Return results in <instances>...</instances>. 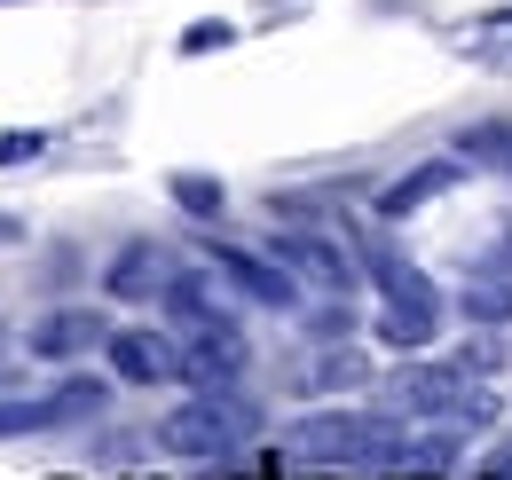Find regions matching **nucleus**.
Masks as SVG:
<instances>
[{"instance_id": "obj_16", "label": "nucleus", "mask_w": 512, "mask_h": 480, "mask_svg": "<svg viewBox=\"0 0 512 480\" xmlns=\"http://www.w3.org/2000/svg\"><path fill=\"white\" fill-rule=\"evenodd\" d=\"M355 370H363L355 355H323V370H316V378H323V386H339V378H355Z\"/></svg>"}, {"instance_id": "obj_2", "label": "nucleus", "mask_w": 512, "mask_h": 480, "mask_svg": "<svg viewBox=\"0 0 512 480\" xmlns=\"http://www.w3.org/2000/svg\"><path fill=\"white\" fill-rule=\"evenodd\" d=\"M245 433H253V410H245V402H221V394H213V402H182L174 418L158 425V441H166L174 457H221V449H237Z\"/></svg>"}, {"instance_id": "obj_11", "label": "nucleus", "mask_w": 512, "mask_h": 480, "mask_svg": "<svg viewBox=\"0 0 512 480\" xmlns=\"http://www.w3.org/2000/svg\"><path fill=\"white\" fill-rule=\"evenodd\" d=\"M457 150H465L473 166H505V174H512V126H473Z\"/></svg>"}, {"instance_id": "obj_15", "label": "nucleus", "mask_w": 512, "mask_h": 480, "mask_svg": "<svg viewBox=\"0 0 512 480\" xmlns=\"http://www.w3.org/2000/svg\"><path fill=\"white\" fill-rule=\"evenodd\" d=\"M40 150H48L40 134H8V142H0V166H24V158H40Z\"/></svg>"}, {"instance_id": "obj_13", "label": "nucleus", "mask_w": 512, "mask_h": 480, "mask_svg": "<svg viewBox=\"0 0 512 480\" xmlns=\"http://www.w3.org/2000/svg\"><path fill=\"white\" fill-rule=\"evenodd\" d=\"M465 307H473L481 323H512V292H505V284H481V292H473Z\"/></svg>"}, {"instance_id": "obj_17", "label": "nucleus", "mask_w": 512, "mask_h": 480, "mask_svg": "<svg viewBox=\"0 0 512 480\" xmlns=\"http://www.w3.org/2000/svg\"><path fill=\"white\" fill-rule=\"evenodd\" d=\"M0 244H16V221H8V213H0Z\"/></svg>"}, {"instance_id": "obj_5", "label": "nucleus", "mask_w": 512, "mask_h": 480, "mask_svg": "<svg viewBox=\"0 0 512 480\" xmlns=\"http://www.w3.org/2000/svg\"><path fill=\"white\" fill-rule=\"evenodd\" d=\"M103 284H111V300H150V292L182 300V292H190V276H182L158 244H127V252L111 260V276H103Z\"/></svg>"}, {"instance_id": "obj_4", "label": "nucleus", "mask_w": 512, "mask_h": 480, "mask_svg": "<svg viewBox=\"0 0 512 480\" xmlns=\"http://www.w3.org/2000/svg\"><path fill=\"white\" fill-rule=\"evenodd\" d=\"M268 252H276L292 276L323 284V292H347V284H355V260H347L331 237H316V229H284V237H268Z\"/></svg>"}, {"instance_id": "obj_3", "label": "nucleus", "mask_w": 512, "mask_h": 480, "mask_svg": "<svg viewBox=\"0 0 512 480\" xmlns=\"http://www.w3.org/2000/svg\"><path fill=\"white\" fill-rule=\"evenodd\" d=\"M300 457H347V465H394L402 457V433H386L379 418H308L292 433Z\"/></svg>"}, {"instance_id": "obj_10", "label": "nucleus", "mask_w": 512, "mask_h": 480, "mask_svg": "<svg viewBox=\"0 0 512 480\" xmlns=\"http://www.w3.org/2000/svg\"><path fill=\"white\" fill-rule=\"evenodd\" d=\"M449 181H457V166H449V158H434V166H418L410 181H394V189L379 197V213H386V221H402V213H418L426 197H442Z\"/></svg>"}, {"instance_id": "obj_14", "label": "nucleus", "mask_w": 512, "mask_h": 480, "mask_svg": "<svg viewBox=\"0 0 512 480\" xmlns=\"http://www.w3.org/2000/svg\"><path fill=\"white\" fill-rule=\"evenodd\" d=\"M213 48H229V24H190L182 56H213Z\"/></svg>"}, {"instance_id": "obj_8", "label": "nucleus", "mask_w": 512, "mask_h": 480, "mask_svg": "<svg viewBox=\"0 0 512 480\" xmlns=\"http://www.w3.org/2000/svg\"><path fill=\"white\" fill-rule=\"evenodd\" d=\"M103 339V315L95 307H64V315H40L32 323V362H64L79 347H95Z\"/></svg>"}, {"instance_id": "obj_9", "label": "nucleus", "mask_w": 512, "mask_h": 480, "mask_svg": "<svg viewBox=\"0 0 512 480\" xmlns=\"http://www.w3.org/2000/svg\"><path fill=\"white\" fill-rule=\"evenodd\" d=\"M71 410H103V386H71V394H56V402H0V433H24V425L71 418Z\"/></svg>"}, {"instance_id": "obj_1", "label": "nucleus", "mask_w": 512, "mask_h": 480, "mask_svg": "<svg viewBox=\"0 0 512 480\" xmlns=\"http://www.w3.org/2000/svg\"><path fill=\"white\" fill-rule=\"evenodd\" d=\"M363 268L379 276V292H386V339L394 347H426L434 331H442V300H434V284L394 252V244H363Z\"/></svg>"}, {"instance_id": "obj_12", "label": "nucleus", "mask_w": 512, "mask_h": 480, "mask_svg": "<svg viewBox=\"0 0 512 480\" xmlns=\"http://www.w3.org/2000/svg\"><path fill=\"white\" fill-rule=\"evenodd\" d=\"M174 205H182V213H205V221H221L229 197H221V181H205V174H174Z\"/></svg>"}, {"instance_id": "obj_6", "label": "nucleus", "mask_w": 512, "mask_h": 480, "mask_svg": "<svg viewBox=\"0 0 512 480\" xmlns=\"http://www.w3.org/2000/svg\"><path fill=\"white\" fill-rule=\"evenodd\" d=\"M213 260H221V276L245 292V300H260V307H292L300 300V284H292V268L268 252V260H253V252H237V244H221L213 237Z\"/></svg>"}, {"instance_id": "obj_7", "label": "nucleus", "mask_w": 512, "mask_h": 480, "mask_svg": "<svg viewBox=\"0 0 512 480\" xmlns=\"http://www.w3.org/2000/svg\"><path fill=\"white\" fill-rule=\"evenodd\" d=\"M111 362H119V378H134V386H158V378H182L190 370L166 331H111Z\"/></svg>"}]
</instances>
